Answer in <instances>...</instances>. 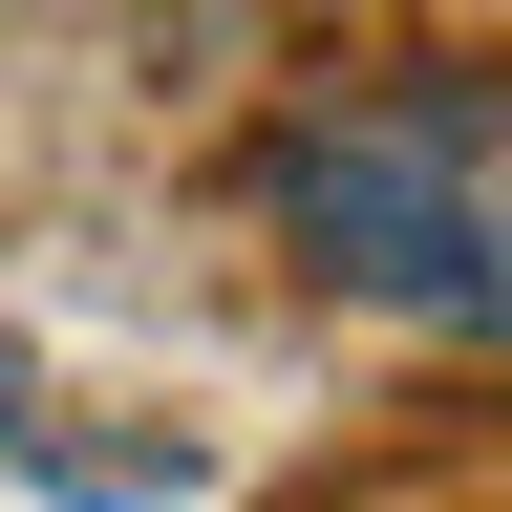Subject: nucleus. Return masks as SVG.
Segmentation results:
<instances>
[{"instance_id": "nucleus-1", "label": "nucleus", "mask_w": 512, "mask_h": 512, "mask_svg": "<svg viewBox=\"0 0 512 512\" xmlns=\"http://www.w3.org/2000/svg\"><path fill=\"white\" fill-rule=\"evenodd\" d=\"M256 192H278V235L342 299H384V320H512V86H470V64L299 107L256 150Z\"/></svg>"}]
</instances>
